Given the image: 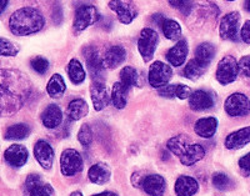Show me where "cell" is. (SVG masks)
I'll use <instances>...</instances> for the list:
<instances>
[{
    "label": "cell",
    "mask_w": 250,
    "mask_h": 196,
    "mask_svg": "<svg viewBox=\"0 0 250 196\" xmlns=\"http://www.w3.org/2000/svg\"><path fill=\"white\" fill-rule=\"evenodd\" d=\"M239 26H240V14L238 12L228 13L220 20L219 35L223 40L238 41L239 34H240Z\"/></svg>",
    "instance_id": "cell-8"
},
{
    "label": "cell",
    "mask_w": 250,
    "mask_h": 196,
    "mask_svg": "<svg viewBox=\"0 0 250 196\" xmlns=\"http://www.w3.org/2000/svg\"><path fill=\"white\" fill-rule=\"evenodd\" d=\"M143 189L150 196H163L167 189L165 179L158 174H150L143 179Z\"/></svg>",
    "instance_id": "cell-18"
},
{
    "label": "cell",
    "mask_w": 250,
    "mask_h": 196,
    "mask_svg": "<svg viewBox=\"0 0 250 196\" xmlns=\"http://www.w3.org/2000/svg\"><path fill=\"white\" fill-rule=\"evenodd\" d=\"M99 18V12L94 5H90V4L80 5L75 12L74 24H73L75 33L84 32L86 28L97 23Z\"/></svg>",
    "instance_id": "cell-7"
},
{
    "label": "cell",
    "mask_w": 250,
    "mask_h": 196,
    "mask_svg": "<svg viewBox=\"0 0 250 196\" xmlns=\"http://www.w3.org/2000/svg\"><path fill=\"white\" fill-rule=\"evenodd\" d=\"M207 70V66H204L203 64H200L198 60L194 58L191 59L189 63L187 64V66L184 68V71H183V74L187 79L189 80H198Z\"/></svg>",
    "instance_id": "cell-32"
},
{
    "label": "cell",
    "mask_w": 250,
    "mask_h": 196,
    "mask_svg": "<svg viewBox=\"0 0 250 196\" xmlns=\"http://www.w3.org/2000/svg\"><path fill=\"white\" fill-rule=\"evenodd\" d=\"M31 68L37 71L38 74H45L49 69V61L43 57H37L31 60Z\"/></svg>",
    "instance_id": "cell-38"
},
{
    "label": "cell",
    "mask_w": 250,
    "mask_h": 196,
    "mask_svg": "<svg viewBox=\"0 0 250 196\" xmlns=\"http://www.w3.org/2000/svg\"><path fill=\"white\" fill-rule=\"evenodd\" d=\"M174 189H175L176 196H193L199 189V184L194 177L182 175L176 179Z\"/></svg>",
    "instance_id": "cell-20"
},
{
    "label": "cell",
    "mask_w": 250,
    "mask_h": 196,
    "mask_svg": "<svg viewBox=\"0 0 250 196\" xmlns=\"http://www.w3.org/2000/svg\"><path fill=\"white\" fill-rule=\"evenodd\" d=\"M214 57H215V46L213 44L202 43L196 46L195 59L204 66L209 65L213 61Z\"/></svg>",
    "instance_id": "cell-28"
},
{
    "label": "cell",
    "mask_w": 250,
    "mask_h": 196,
    "mask_svg": "<svg viewBox=\"0 0 250 196\" xmlns=\"http://www.w3.org/2000/svg\"><path fill=\"white\" fill-rule=\"evenodd\" d=\"M6 5H8V0H1V13L5 12Z\"/></svg>",
    "instance_id": "cell-48"
},
{
    "label": "cell",
    "mask_w": 250,
    "mask_h": 196,
    "mask_svg": "<svg viewBox=\"0 0 250 196\" xmlns=\"http://www.w3.org/2000/svg\"><path fill=\"white\" fill-rule=\"evenodd\" d=\"M1 111L10 114L19 110L29 93V81L21 73L14 70H1Z\"/></svg>",
    "instance_id": "cell-1"
},
{
    "label": "cell",
    "mask_w": 250,
    "mask_h": 196,
    "mask_svg": "<svg viewBox=\"0 0 250 196\" xmlns=\"http://www.w3.org/2000/svg\"><path fill=\"white\" fill-rule=\"evenodd\" d=\"M120 81L124 85L128 86L129 89L131 86H138V88L143 86L142 77H140L139 73L133 66H125V68L120 70Z\"/></svg>",
    "instance_id": "cell-29"
},
{
    "label": "cell",
    "mask_w": 250,
    "mask_h": 196,
    "mask_svg": "<svg viewBox=\"0 0 250 196\" xmlns=\"http://www.w3.org/2000/svg\"><path fill=\"white\" fill-rule=\"evenodd\" d=\"M130 89L124 85L122 81H118L114 84L113 90H111V102L117 109H124L128 102V93Z\"/></svg>",
    "instance_id": "cell-26"
},
{
    "label": "cell",
    "mask_w": 250,
    "mask_h": 196,
    "mask_svg": "<svg viewBox=\"0 0 250 196\" xmlns=\"http://www.w3.org/2000/svg\"><path fill=\"white\" fill-rule=\"evenodd\" d=\"M239 73H240L239 63L235 60V58L227 55L219 61L218 68H216V80L222 85H228V84L235 81Z\"/></svg>",
    "instance_id": "cell-6"
},
{
    "label": "cell",
    "mask_w": 250,
    "mask_h": 196,
    "mask_svg": "<svg viewBox=\"0 0 250 196\" xmlns=\"http://www.w3.org/2000/svg\"><path fill=\"white\" fill-rule=\"evenodd\" d=\"M43 184V179L42 176H39L38 174H30L28 177H26V181H25V190L26 193L30 191L31 189L37 188L38 185Z\"/></svg>",
    "instance_id": "cell-40"
},
{
    "label": "cell",
    "mask_w": 250,
    "mask_h": 196,
    "mask_svg": "<svg viewBox=\"0 0 250 196\" xmlns=\"http://www.w3.org/2000/svg\"><path fill=\"white\" fill-rule=\"evenodd\" d=\"M227 1H235V0H227Z\"/></svg>",
    "instance_id": "cell-50"
},
{
    "label": "cell",
    "mask_w": 250,
    "mask_h": 196,
    "mask_svg": "<svg viewBox=\"0 0 250 196\" xmlns=\"http://www.w3.org/2000/svg\"><path fill=\"white\" fill-rule=\"evenodd\" d=\"M111 173L110 169L104 162H98L94 164L88 171V177L93 184L97 185H104L110 180Z\"/></svg>",
    "instance_id": "cell-23"
},
{
    "label": "cell",
    "mask_w": 250,
    "mask_h": 196,
    "mask_svg": "<svg viewBox=\"0 0 250 196\" xmlns=\"http://www.w3.org/2000/svg\"><path fill=\"white\" fill-rule=\"evenodd\" d=\"M225 148L229 150H238L250 144V126L233 131L225 137Z\"/></svg>",
    "instance_id": "cell-17"
},
{
    "label": "cell",
    "mask_w": 250,
    "mask_h": 196,
    "mask_svg": "<svg viewBox=\"0 0 250 196\" xmlns=\"http://www.w3.org/2000/svg\"><path fill=\"white\" fill-rule=\"evenodd\" d=\"M240 38L245 44H250V20H247L240 30Z\"/></svg>",
    "instance_id": "cell-45"
},
{
    "label": "cell",
    "mask_w": 250,
    "mask_h": 196,
    "mask_svg": "<svg viewBox=\"0 0 250 196\" xmlns=\"http://www.w3.org/2000/svg\"><path fill=\"white\" fill-rule=\"evenodd\" d=\"M191 94H193V91H191L190 86L185 85V84H178V85H176L175 97L178 98V99H188V98H190Z\"/></svg>",
    "instance_id": "cell-41"
},
{
    "label": "cell",
    "mask_w": 250,
    "mask_h": 196,
    "mask_svg": "<svg viewBox=\"0 0 250 196\" xmlns=\"http://www.w3.org/2000/svg\"><path fill=\"white\" fill-rule=\"evenodd\" d=\"M231 180L224 173H215L213 175V185L218 190H227L230 188Z\"/></svg>",
    "instance_id": "cell-36"
},
{
    "label": "cell",
    "mask_w": 250,
    "mask_h": 196,
    "mask_svg": "<svg viewBox=\"0 0 250 196\" xmlns=\"http://www.w3.org/2000/svg\"><path fill=\"white\" fill-rule=\"evenodd\" d=\"M215 104V98L213 93L205 90H196L189 98V106L195 111H204L213 108Z\"/></svg>",
    "instance_id": "cell-16"
},
{
    "label": "cell",
    "mask_w": 250,
    "mask_h": 196,
    "mask_svg": "<svg viewBox=\"0 0 250 196\" xmlns=\"http://www.w3.org/2000/svg\"><path fill=\"white\" fill-rule=\"evenodd\" d=\"M109 8L117 14L122 24L129 25L138 17V9L134 0H111Z\"/></svg>",
    "instance_id": "cell-12"
},
{
    "label": "cell",
    "mask_w": 250,
    "mask_h": 196,
    "mask_svg": "<svg viewBox=\"0 0 250 196\" xmlns=\"http://www.w3.org/2000/svg\"><path fill=\"white\" fill-rule=\"evenodd\" d=\"M66 90L65 81L60 74H53L46 84V93L53 99H59Z\"/></svg>",
    "instance_id": "cell-27"
},
{
    "label": "cell",
    "mask_w": 250,
    "mask_h": 196,
    "mask_svg": "<svg viewBox=\"0 0 250 196\" xmlns=\"http://www.w3.org/2000/svg\"><path fill=\"white\" fill-rule=\"evenodd\" d=\"M239 168H240V170H242L244 176H249L250 175V153H248L247 155L240 157V160H239Z\"/></svg>",
    "instance_id": "cell-43"
},
{
    "label": "cell",
    "mask_w": 250,
    "mask_h": 196,
    "mask_svg": "<svg viewBox=\"0 0 250 196\" xmlns=\"http://www.w3.org/2000/svg\"><path fill=\"white\" fill-rule=\"evenodd\" d=\"M175 90H176V85L168 84V85H165L159 89V95L164 98H174L175 97Z\"/></svg>",
    "instance_id": "cell-44"
},
{
    "label": "cell",
    "mask_w": 250,
    "mask_h": 196,
    "mask_svg": "<svg viewBox=\"0 0 250 196\" xmlns=\"http://www.w3.org/2000/svg\"><path fill=\"white\" fill-rule=\"evenodd\" d=\"M89 113V106L85 100L83 99H74L69 102L68 108H66V114L68 118L73 121L85 118Z\"/></svg>",
    "instance_id": "cell-25"
},
{
    "label": "cell",
    "mask_w": 250,
    "mask_h": 196,
    "mask_svg": "<svg viewBox=\"0 0 250 196\" xmlns=\"http://www.w3.org/2000/svg\"><path fill=\"white\" fill-rule=\"evenodd\" d=\"M162 29L164 37L169 40H179L182 37V26L173 19H165Z\"/></svg>",
    "instance_id": "cell-31"
},
{
    "label": "cell",
    "mask_w": 250,
    "mask_h": 196,
    "mask_svg": "<svg viewBox=\"0 0 250 196\" xmlns=\"http://www.w3.org/2000/svg\"><path fill=\"white\" fill-rule=\"evenodd\" d=\"M224 109L229 117H247L250 113V100L243 93H234L227 98Z\"/></svg>",
    "instance_id": "cell-9"
},
{
    "label": "cell",
    "mask_w": 250,
    "mask_h": 196,
    "mask_svg": "<svg viewBox=\"0 0 250 196\" xmlns=\"http://www.w3.org/2000/svg\"><path fill=\"white\" fill-rule=\"evenodd\" d=\"M239 71L245 78H249L250 79V55L243 57L240 59V61H239Z\"/></svg>",
    "instance_id": "cell-42"
},
{
    "label": "cell",
    "mask_w": 250,
    "mask_h": 196,
    "mask_svg": "<svg viewBox=\"0 0 250 196\" xmlns=\"http://www.w3.org/2000/svg\"><path fill=\"white\" fill-rule=\"evenodd\" d=\"M171 77H173V69L163 61H154L149 68V84L155 89L168 85Z\"/></svg>",
    "instance_id": "cell-10"
},
{
    "label": "cell",
    "mask_w": 250,
    "mask_h": 196,
    "mask_svg": "<svg viewBox=\"0 0 250 196\" xmlns=\"http://www.w3.org/2000/svg\"><path fill=\"white\" fill-rule=\"evenodd\" d=\"M188 57V44L184 39L179 40L170 50L167 53V60L171 66H182Z\"/></svg>",
    "instance_id": "cell-21"
},
{
    "label": "cell",
    "mask_w": 250,
    "mask_h": 196,
    "mask_svg": "<svg viewBox=\"0 0 250 196\" xmlns=\"http://www.w3.org/2000/svg\"><path fill=\"white\" fill-rule=\"evenodd\" d=\"M83 54L85 58L86 66H88V70L90 71L93 81H103L104 71H105V64H104V59L100 58L99 51L94 46H86L83 50Z\"/></svg>",
    "instance_id": "cell-11"
},
{
    "label": "cell",
    "mask_w": 250,
    "mask_h": 196,
    "mask_svg": "<svg viewBox=\"0 0 250 196\" xmlns=\"http://www.w3.org/2000/svg\"><path fill=\"white\" fill-rule=\"evenodd\" d=\"M45 25L43 14L35 8L25 6L15 10L9 19V29L17 37H26L40 32Z\"/></svg>",
    "instance_id": "cell-2"
},
{
    "label": "cell",
    "mask_w": 250,
    "mask_h": 196,
    "mask_svg": "<svg viewBox=\"0 0 250 196\" xmlns=\"http://www.w3.org/2000/svg\"><path fill=\"white\" fill-rule=\"evenodd\" d=\"M168 1L173 8H175L176 10H179L185 17L190 14L191 8H193L191 0H168Z\"/></svg>",
    "instance_id": "cell-37"
},
{
    "label": "cell",
    "mask_w": 250,
    "mask_h": 196,
    "mask_svg": "<svg viewBox=\"0 0 250 196\" xmlns=\"http://www.w3.org/2000/svg\"><path fill=\"white\" fill-rule=\"evenodd\" d=\"M84 161L79 151L75 149H66L60 157V170L64 176H74L82 173Z\"/></svg>",
    "instance_id": "cell-4"
},
{
    "label": "cell",
    "mask_w": 250,
    "mask_h": 196,
    "mask_svg": "<svg viewBox=\"0 0 250 196\" xmlns=\"http://www.w3.org/2000/svg\"><path fill=\"white\" fill-rule=\"evenodd\" d=\"M62 113L57 104H49L42 113V122L48 129H55L62 124Z\"/></svg>",
    "instance_id": "cell-19"
},
{
    "label": "cell",
    "mask_w": 250,
    "mask_h": 196,
    "mask_svg": "<svg viewBox=\"0 0 250 196\" xmlns=\"http://www.w3.org/2000/svg\"><path fill=\"white\" fill-rule=\"evenodd\" d=\"M93 196H118V195L115 193H113V191H104V193L95 194V195Z\"/></svg>",
    "instance_id": "cell-47"
},
{
    "label": "cell",
    "mask_w": 250,
    "mask_h": 196,
    "mask_svg": "<svg viewBox=\"0 0 250 196\" xmlns=\"http://www.w3.org/2000/svg\"><path fill=\"white\" fill-rule=\"evenodd\" d=\"M153 20L156 23V25L162 26L163 23H164L165 18L163 14H155V15H153Z\"/></svg>",
    "instance_id": "cell-46"
},
{
    "label": "cell",
    "mask_w": 250,
    "mask_h": 196,
    "mask_svg": "<svg viewBox=\"0 0 250 196\" xmlns=\"http://www.w3.org/2000/svg\"><path fill=\"white\" fill-rule=\"evenodd\" d=\"M245 9L250 13V0H245Z\"/></svg>",
    "instance_id": "cell-49"
},
{
    "label": "cell",
    "mask_w": 250,
    "mask_h": 196,
    "mask_svg": "<svg viewBox=\"0 0 250 196\" xmlns=\"http://www.w3.org/2000/svg\"><path fill=\"white\" fill-rule=\"evenodd\" d=\"M66 71H68V77L70 81L75 85H79L85 80V70H84L82 63L78 59H71L69 61L68 66H66Z\"/></svg>",
    "instance_id": "cell-30"
},
{
    "label": "cell",
    "mask_w": 250,
    "mask_h": 196,
    "mask_svg": "<svg viewBox=\"0 0 250 196\" xmlns=\"http://www.w3.org/2000/svg\"><path fill=\"white\" fill-rule=\"evenodd\" d=\"M0 53L3 57H15L19 53V48L10 40L1 38L0 39Z\"/></svg>",
    "instance_id": "cell-34"
},
{
    "label": "cell",
    "mask_w": 250,
    "mask_h": 196,
    "mask_svg": "<svg viewBox=\"0 0 250 196\" xmlns=\"http://www.w3.org/2000/svg\"><path fill=\"white\" fill-rule=\"evenodd\" d=\"M51 194H53V188L45 182L38 185L37 188L28 191L29 196H51Z\"/></svg>",
    "instance_id": "cell-39"
},
{
    "label": "cell",
    "mask_w": 250,
    "mask_h": 196,
    "mask_svg": "<svg viewBox=\"0 0 250 196\" xmlns=\"http://www.w3.org/2000/svg\"><path fill=\"white\" fill-rule=\"evenodd\" d=\"M78 140L84 148L90 146L91 141H93V131H91L90 126L88 124H83L82 125L79 133H78Z\"/></svg>",
    "instance_id": "cell-35"
},
{
    "label": "cell",
    "mask_w": 250,
    "mask_h": 196,
    "mask_svg": "<svg viewBox=\"0 0 250 196\" xmlns=\"http://www.w3.org/2000/svg\"><path fill=\"white\" fill-rule=\"evenodd\" d=\"M4 157H5V161L13 168H21L28 161V149L20 144H13L5 150Z\"/></svg>",
    "instance_id": "cell-15"
},
{
    "label": "cell",
    "mask_w": 250,
    "mask_h": 196,
    "mask_svg": "<svg viewBox=\"0 0 250 196\" xmlns=\"http://www.w3.org/2000/svg\"><path fill=\"white\" fill-rule=\"evenodd\" d=\"M90 98L94 109L102 111L110 104L111 94H109L105 84L103 81H94L90 86Z\"/></svg>",
    "instance_id": "cell-13"
},
{
    "label": "cell",
    "mask_w": 250,
    "mask_h": 196,
    "mask_svg": "<svg viewBox=\"0 0 250 196\" xmlns=\"http://www.w3.org/2000/svg\"><path fill=\"white\" fill-rule=\"evenodd\" d=\"M30 128L26 124H15V125L9 126L5 134L6 140H23L29 137Z\"/></svg>",
    "instance_id": "cell-33"
},
{
    "label": "cell",
    "mask_w": 250,
    "mask_h": 196,
    "mask_svg": "<svg viewBox=\"0 0 250 196\" xmlns=\"http://www.w3.org/2000/svg\"><path fill=\"white\" fill-rule=\"evenodd\" d=\"M125 58H126V51L122 45H114L109 48L104 57V64L105 68L115 69L124 63Z\"/></svg>",
    "instance_id": "cell-24"
},
{
    "label": "cell",
    "mask_w": 250,
    "mask_h": 196,
    "mask_svg": "<svg viewBox=\"0 0 250 196\" xmlns=\"http://www.w3.org/2000/svg\"><path fill=\"white\" fill-rule=\"evenodd\" d=\"M216 129H218V120L215 118H202L195 122L194 125V131L196 135L204 139H210L214 137Z\"/></svg>",
    "instance_id": "cell-22"
},
{
    "label": "cell",
    "mask_w": 250,
    "mask_h": 196,
    "mask_svg": "<svg viewBox=\"0 0 250 196\" xmlns=\"http://www.w3.org/2000/svg\"><path fill=\"white\" fill-rule=\"evenodd\" d=\"M167 146L185 166H191L205 157V149L200 144H191V140L187 135L171 137Z\"/></svg>",
    "instance_id": "cell-3"
},
{
    "label": "cell",
    "mask_w": 250,
    "mask_h": 196,
    "mask_svg": "<svg viewBox=\"0 0 250 196\" xmlns=\"http://www.w3.org/2000/svg\"><path fill=\"white\" fill-rule=\"evenodd\" d=\"M159 43V35L150 28H144L138 39V50L145 63H149L154 57L156 46Z\"/></svg>",
    "instance_id": "cell-5"
},
{
    "label": "cell",
    "mask_w": 250,
    "mask_h": 196,
    "mask_svg": "<svg viewBox=\"0 0 250 196\" xmlns=\"http://www.w3.org/2000/svg\"><path fill=\"white\" fill-rule=\"evenodd\" d=\"M34 157L42 168L50 170L54 161V149L45 140H39L34 145Z\"/></svg>",
    "instance_id": "cell-14"
}]
</instances>
